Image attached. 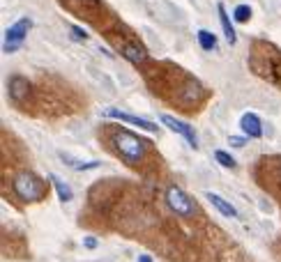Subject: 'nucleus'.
Returning a JSON list of instances; mask_svg holds the SVG:
<instances>
[{"mask_svg": "<svg viewBox=\"0 0 281 262\" xmlns=\"http://www.w3.org/2000/svg\"><path fill=\"white\" fill-rule=\"evenodd\" d=\"M113 143H115V150L120 152V157L127 161V164H138L143 159V152H145V145L136 134L131 131H118L113 136Z\"/></svg>", "mask_w": 281, "mask_h": 262, "instance_id": "obj_1", "label": "nucleus"}, {"mask_svg": "<svg viewBox=\"0 0 281 262\" xmlns=\"http://www.w3.org/2000/svg\"><path fill=\"white\" fill-rule=\"evenodd\" d=\"M14 193L21 198L23 202H35L44 198V182L39 180L35 172H19L14 177Z\"/></svg>", "mask_w": 281, "mask_h": 262, "instance_id": "obj_2", "label": "nucleus"}, {"mask_svg": "<svg viewBox=\"0 0 281 262\" xmlns=\"http://www.w3.org/2000/svg\"><path fill=\"white\" fill-rule=\"evenodd\" d=\"M30 28H32V19H30V16H23V19H19V21H16L12 28H7V32H5L2 51H5V53L19 51V48L23 46V42H26V37H28Z\"/></svg>", "mask_w": 281, "mask_h": 262, "instance_id": "obj_3", "label": "nucleus"}, {"mask_svg": "<svg viewBox=\"0 0 281 262\" xmlns=\"http://www.w3.org/2000/svg\"><path fill=\"white\" fill-rule=\"evenodd\" d=\"M166 205L178 214V216H184V218L194 216V212H196L194 200H191L180 187H168L166 189Z\"/></svg>", "mask_w": 281, "mask_h": 262, "instance_id": "obj_4", "label": "nucleus"}, {"mask_svg": "<svg viewBox=\"0 0 281 262\" xmlns=\"http://www.w3.org/2000/svg\"><path fill=\"white\" fill-rule=\"evenodd\" d=\"M161 124H166L171 131H175V134H180L182 138H187V143H189L194 150L198 147V136H196V131L187 124V122L175 120V118H171V115H161Z\"/></svg>", "mask_w": 281, "mask_h": 262, "instance_id": "obj_5", "label": "nucleus"}, {"mask_svg": "<svg viewBox=\"0 0 281 262\" xmlns=\"http://www.w3.org/2000/svg\"><path fill=\"white\" fill-rule=\"evenodd\" d=\"M104 115H106V118H115V120H122V122H129V124H136V127L145 129V131H150V134H154V131L159 129L154 122L136 118V115H129V113H122V111H118V108H104Z\"/></svg>", "mask_w": 281, "mask_h": 262, "instance_id": "obj_6", "label": "nucleus"}, {"mask_svg": "<svg viewBox=\"0 0 281 262\" xmlns=\"http://www.w3.org/2000/svg\"><path fill=\"white\" fill-rule=\"evenodd\" d=\"M240 127H242L244 136H251V138H260L263 136V124H260V118L256 113H244L240 118Z\"/></svg>", "mask_w": 281, "mask_h": 262, "instance_id": "obj_7", "label": "nucleus"}, {"mask_svg": "<svg viewBox=\"0 0 281 262\" xmlns=\"http://www.w3.org/2000/svg\"><path fill=\"white\" fill-rule=\"evenodd\" d=\"M30 92V81L26 76H12L9 78V97L14 101H23V97Z\"/></svg>", "mask_w": 281, "mask_h": 262, "instance_id": "obj_8", "label": "nucleus"}, {"mask_svg": "<svg viewBox=\"0 0 281 262\" xmlns=\"http://www.w3.org/2000/svg\"><path fill=\"white\" fill-rule=\"evenodd\" d=\"M205 198L210 200V205H212V207L219 212V214H224V216H228V218H235L237 216V210L226 200V198H221V195L212 193V191H207Z\"/></svg>", "mask_w": 281, "mask_h": 262, "instance_id": "obj_9", "label": "nucleus"}, {"mask_svg": "<svg viewBox=\"0 0 281 262\" xmlns=\"http://www.w3.org/2000/svg\"><path fill=\"white\" fill-rule=\"evenodd\" d=\"M217 12H219V21H221V28H224V35H226L228 44H235L237 37H235V30H233V23H230V16L226 14V7L224 5H217Z\"/></svg>", "mask_w": 281, "mask_h": 262, "instance_id": "obj_10", "label": "nucleus"}, {"mask_svg": "<svg viewBox=\"0 0 281 262\" xmlns=\"http://www.w3.org/2000/svg\"><path fill=\"white\" fill-rule=\"evenodd\" d=\"M122 55H125L129 62H134V65H143V62L148 60V53L136 44H125L122 46Z\"/></svg>", "mask_w": 281, "mask_h": 262, "instance_id": "obj_11", "label": "nucleus"}, {"mask_svg": "<svg viewBox=\"0 0 281 262\" xmlns=\"http://www.w3.org/2000/svg\"><path fill=\"white\" fill-rule=\"evenodd\" d=\"M60 159L65 161V166L74 168V170H92V168H99V161H78V159H74L72 154H65V152H60Z\"/></svg>", "mask_w": 281, "mask_h": 262, "instance_id": "obj_12", "label": "nucleus"}, {"mask_svg": "<svg viewBox=\"0 0 281 262\" xmlns=\"http://www.w3.org/2000/svg\"><path fill=\"white\" fill-rule=\"evenodd\" d=\"M49 180L53 182L55 191H58V198H60L62 202H69L72 198H74V191H72V189H69V184H65V182H62L58 175H49Z\"/></svg>", "mask_w": 281, "mask_h": 262, "instance_id": "obj_13", "label": "nucleus"}, {"mask_svg": "<svg viewBox=\"0 0 281 262\" xmlns=\"http://www.w3.org/2000/svg\"><path fill=\"white\" fill-rule=\"evenodd\" d=\"M198 44H201V48L203 51H214L217 48V37H214L210 30H198Z\"/></svg>", "mask_w": 281, "mask_h": 262, "instance_id": "obj_14", "label": "nucleus"}, {"mask_svg": "<svg viewBox=\"0 0 281 262\" xmlns=\"http://www.w3.org/2000/svg\"><path fill=\"white\" fill-rule=\"evenodd\" d=\"M233 16H235L237 23H247L251 19V7L249 5H237L235 12H233Z\"/></svg>", "mask_w": 281, "mask_h": 262, "instance_id": "obj_15", "label": "nucleus"}, {"mask_svg": "<svg viewBox=\"0 0 281 262\" xmlns=\"http://www.w3.org/2000/svg\"><path fill=\"white\" fill-rule=\"evenodd\" d=\"M214 159H217V161H219L224 168H235V159L230 157L228 152H224V150H217V152H214Z\"/></svg>", "mask_w": 281, "mask_h": 262, "instance_id": "obj_16", "label": "nucleus"}, {"mask_svg": "<svg viewBox=\"0 0 281 262\" xmlns=\"http://www.w3.org/2000/svg\"><path fill=\"white\" fill-rule=\"evenodd\" d=\"M69 30H72V37H74L76 42H85V39H88V32H85L83 28H78V25H72Z\"/></svg>", "mask_w": 281, "mask_h": 262, "instance_id": "obj_17", "label": "nucleus"}, {"mask_svg": "<svg viewBox=\"0 0 281 262\" xmlns=\"http://www.w3.org/2000/svg\"><path fill=\"white\" fill-rule=\"evenodd\" d=\"M228 143H230V145H235V147H242L244 138H240V136H230V138H228Z\"/></svg>", "mask_w": 281, "mask_h": 262, "instance_id": "obj_18", "label": "nucleus"}, {"mask_svg": "<svg viewBox=\"0 0 281 262\" xmlns=\"http://www.w3.org/2000/svg\"><path fill=\"white\" fill-rule=\"evenodd\" d=\"M83 246H85V248H97V239H95V237H85V239H83Z\"/></svg>", "mask_w": 281, "mask_h": 262, "instance_id": "obj_19", "label": "nucleus"}, {"mask_svg": "<svg viewBox=\"0 0 281 262\" xmlns=\"http://www.w3.org/2000/svg\"><path fill=\"white\" fill-rule=\"evenodd\" d=\"M138 262H152L150 255H138Z\"/></svg>", "mask_w": 281, "mask_h": 262, "instance_id": "obj_20", "label": "nucleus"}]
</instances>
